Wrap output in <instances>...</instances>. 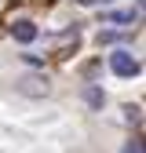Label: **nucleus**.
Wrapping results in <instances>:
<instances>
[{"label": "nucleus", "instance_id": "nucleus-2", "mask_svg": "<svg viewBox=\"0 0 146 153\" xmlns=\"http://www.w3.org/2000/svg\"><path fill=\"white\" fill-rule=\"evenodd\" d=\"M11 33H15L18 44H33V40H36V26H33V22H15Z\"/></svg>", "mask_w": 146, "mask_h": 153}, {"label": "nucleus", "instance_id": "nucleus-4", "mask_svg": "<svg viewBox=\"0 0 146 153\" xmlns=\"http://www.w3.org/2000/svg\"><path fill=\"white\" fill-rule=\"evenodd\" d=\"M77 4H84V7H95V4H110V0H77Z\"/></svg>", "mask_w": 146, "mask_h": 153}, {"label": "nucleus", "instance_id": "nucleus-3", "mask_svg": "<svg viewBox=\"0 0 146 153\" xmlns=\"http://www.w3.org/2000/svg\"><path fill=\"white\" fill-rule=\"evenodd\" d=\"M88 102H91V106H102V91H99V88H88Z\"/></svg>", "mask_w": 146, "mask_h": 153}, {"label": "nucleus", "instance_id": "nucleus-1", "mask_svg": "<svg viewBox=\"0 0 146 153\" xmlns=\"http://www.w3.org/2000/svg\"><path fill=\"white\" fill-rule=\"evenodd\" d=\"M110 69H113L117 76H139V59H135V55L132 51H113V55H110Z\"/></svg>", "mask_w": 146, "mask_h": 153}]
</instances>
